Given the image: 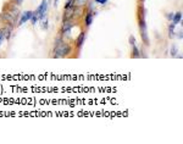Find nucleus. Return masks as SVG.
I'll use <instances>...</instances> for the list:
<instances>
[{
    "label": "nucleus",
    "mask_w": 183,
    "mask_h": 144,
    "mask_svg": "<svg viewBox=\"0 0 183 144\" xmlns=\"http://www.w3.org/2000/svg\"><path fill=\"white\" fill-rule=\"evenodd\" d=\"M70 53H71V46L63 41L56 39L55 48H54V58H56V59L63 58V56H67Z\"/></svg>",
    "instance_id": "obj_1"
},
{
    "label": "nucleus",
    "mask_w": 183,
    "mask_h": 144,
    "mask_svg": "<svg viewBox=\"0 0 183 144\" xmlns=\"http://www.w3.org/2000/svg\"><path fill=\"white\" fill-rule=\"evenodd\" d=\"M145 15H146V10L141 6L139 9V14H138V19H139V28H141V33H142V38L144 41V44L148 45L149 44V39L146 36V23H145Z\"/></svg>",
    "instance_id": "obj_2"
},
{
    "label": "nucleus",
    "mask_w": 183,
    "mask_h": 144,
    "mask_svg": "<svg viewBox=\"0 0 183 144\" xmlns=\"http://www.w3.org/2000/svg\"><path fill=\"white\" fill-rule=\"evenodd\" d=\"M46 9H48V2H46V0H43L41 4L39 5V7L36 10V12L38 14V17H39V20L41 21H43L44 20V17H45Z\"/></svg>",
    "instance_id": "obj_3"
},
{
    "label": "nucleus",
    "mask_w": 183,
    "mask_h": 144,
    "mask_svg": "<svg viewBox=\"0 0 183 144\" xmlns=\"http://www.w3.org/2000/svg\"><path fill=\"white\" fill-rule=\"evenodd\" d=\"M72 26H73L72 20H63L62 28H61V34H62V36H66V34L72 29Z\"/></svg>",
    "instance_id": "obj_4"
},
{
    "label": "nucleus",
    "mask_w": 183,
    "mask_h": 144,
    "mask_svg": "<svg viewBox=\"0 0 183 144\" xmlns=\"http://www.w3.org/2000/svg\"><path fill=\"white\" fill-rule=\"evenodd\" d=\"M32 14H33V11H24V12L22 14V16H21L19 24H23V23H26L27 21H29L31 16H32Z\"/></svg>",
    "instance_id": "obj_5"
},
{
    "label": "nucleus",
    "mask_w": 183,
    "mask_h": 144,
    "mask_svg": "<svg viewBox=\"0 0 183 144\" xmlns=\"http://www.w3.org/2000/svg\"><path fill=\"white\" fill-rule=\"evenodd\" d=\"M97 15V12L95 11H89L88 14H87V16H85V20H84V23H85V26L87 27H89L90 24H92V22H93V17Z\"/></svg>",
    "instance_id": "obj_6"
},
{
    "label": "nucleus",
    "mask_w": 183,
    "mask_h": 144,
    "mask_svg": "<svg viewBox=\"0 0 183 144\" xmlns=\"http://www.w3.org/2000/svg\"><path fill=\"white\" fill-rule=\"evenodd\" d=\"M84 39H85V31H82L81 33H80V36H78V38H77V41H76V46L78 49L82 48V45L84 43Z\"/></svg>",
    "instance_id": "obj_7"
},
{
    "label": "nucleus",
    "mask_w": 183,
    "mask_h": 144,
    "mask_svg": "<svg viewBox=\"0 0 183 144\" xmlns=\"http://www.w3.org/2000/svg\"><path fill=\"white\" fill-rule=\"evenodd\" d=\"M172 23L173 24H178L181 21H182V12L181 11H178V12H176V14H173V19H172Z\"/></svg>",
    "instance_id": "obj_8"
},
{
    "label": "nucleus",
    "mask_w": 183,
    "mask_h": 144,
    "mask_svg": "<svg viewBox=\"0 0 183 144\" xmlns=\"http://www.w3.org/2000/svg\"><path fill=\"white\" fill-rule=\"evenodd\" d=\"M132 58H134V59L141 58V51H139V49H138L136 45H133V54H132Z\"/></svg>",
    "instance_id": "obj_9"
},
{
    "label": "nucleus",
    "mask_w": 183,
    "mask_h": 144,
    "mask_svg": "<svg viewBox=\"0 0 183 144\" xmlns=\"http://www.w3.org/2000/svg\"><path fill=\"white\" fill-rule=\"evenodd\" d=\"M31 22H32V24H36L37 23V21L39 20V17H38V14L36 12V11H33V14H32V16H31Z\"/></svg>",
    "instance_id": "obj_10"
},
{
    "label": "nucleus",
    "mask_w": 183,
    "mask_h": 144,
    "mask_svg": "<svg viewBox=\"0 0 183 144\" xmlns=\"http://www.w3.org/2000/svg\"><path fill=\"white\" fill-rule=\"evenodd\" d=\"M175 26H176V24H173V23H171V24L168 26V32H170V37H173V33H175Z\"/></svg>",
    "instance_id": "obj_11"
},
{
    "label": "nucleus",
    "mask_w": 183,
    "mask_h": 144,
    "mask_svg": "<svg viewBox=\"0 0 183 144\" xmlns=\"http://www.w3.org/2000/svg\"><path fill=\"white\" fill-rule=\"evenodd\" d=\"M88 1H89V0H76L75 5H76V6H83V5H85Z\"/></svg>",
    "instance_id": "obj_12"
},
{
    "label": "nucleus",
    "mask_w": 183,
    "mask_h": 144,
    "mask_svg": "<svg viewBox=\"0 0 183 144\" xmlns=\"http://www.w3.org/2000/svg\"><path fill=\"white\" fill-rule=\"evenodd\" d=\"M177 48H176V45H172V48H171V55L172 56H177Z\"/></svg>",
    "instance_id": "obj_13"
},
{
    "label": "nucleus",
    "mask_w": 183,
    "mask_h": 144,
    "mask_svg": "<svg viewBox=\"0 0 183 144\" xmlns=\"http://www.w3.org/2000/svg\"><path fill=\"white\" fill-rule=\"evenodd\" d=\"M129 44L133 46V45H136V38L133 37V36H129Z\"/></svg>",
    "instance_id": "obj_14"
},
{
    "label": "nucleus",
    "mask_w": 183,
    "mask_h": 144,
    "mask_svg": "<svg viewBox=\"0 0 183 144\" xmlns=\"http://www.w3.org/2000/svg\"><path fill=\"white\" fill-rule=\"evenodd\" d=\"M94 1H95V2H98V4H102V5H106L109 0H94Z\"/></svg>",
    "instance_id": "obj_15"
},
{
    "label": "nucleus",
    "mask_w": 183,
    "mask_h": 144,
    "mask_svg": "<svg viewBox=\"0 0 183 144\" xmlns=\"http://www.w3.org/2000/svg\"><path fill=\"white\" fill-rule=\"evenodd\" d=\"M43 29H48V20L43 21Z\"/></svg>",
    "instance_id": "obj_16"
},
{
    "label": "nucleus",
    "mask_w": 183,
    "mask_h": 144,
    "mask_svg": "<svg viewBox=\"0 0 183 144\" xmlns=\"http://www.w3.org/2000/svg\"><path fill=\"white\" fill-rule=\"evenodd\" d=\"M5 38H4V34H2V31L0 29V45H1V43H2V41H4Z\"/></svg>",
    "instance_id": "obj_17"
},
{
    "label": "nucleus",
    "mask_w": 183,
    "mask_h": 144,
    "mask_svg": "<svg viewBox=\"0 0 183 144\" xmlns=\"http://www.w3.org/2000/svg\"><path fill=\"white\" fill-rule=\"evenodd\" d=\"M166 17H167L168 20H172V19H173V14H172V12H170V14H167V15H166Z\"/></svg>",
    "instance_id": "obj_18"
},
{
    "label": "nucleus",
    "mask_w": 183,
    "mask_h": 144,
    "mask_svg": "<svg viewBox=\"0 0 183 144\" xmlns=\"http://www.w3.org/2000/svg\"><path fill=\"white\" fill-rule=\"evenodd\" d=\"M14 1H15V4H16V5H21L23 0H14Z\"/></svg>",
    "instance_id": "obj_19"
},
{
    "label": "nucleus",
    "mask_w": 183,
    "mask_h": 144,
    "mask_svg": "<svg viewBox=\"0 0 183 144\" xmlns=\"http://www.w3.org/2000/svg\"><path fill=\"white\" fill-rule=\"evenodd\" d=\"M177 36H178V38H180V39H182V31H180Z\"/></svg>",
    "instance_id": "obj_20"
},
{
    "label": "nucleus",
    "mask_w": 183,
    "mask_h": 144,
    "mask_svg": "<svg viewBox=\"0 0 183 144\" xmlns=\"http://www.w3.org/2000/svg\"><path fill=\"white\" fill-rule=\"evenodd\" d=\"M54 2H55V4H54V5H55V6H56V5H58V0H54Z\"/></svg>",
    "instance_id": "obj_21"
},
{
    "label": "nucleus",
    "mask_w": 183,
    "mask_h": 144,
    "mask_svg": "<svg viewBox=\"0 0 183 144\" xmlns=\"http://www.w3.org/2000/svg\"><path fill=\"white\" fill-rule=\"evenodd\" d=\"M49 1H51V0H49Z\"/></svg>",
    "instance_id": "obj_22"
}]
</instances>
